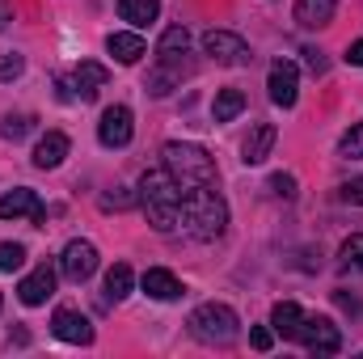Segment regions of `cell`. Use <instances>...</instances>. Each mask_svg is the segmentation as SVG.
Returning <instances> with one entry per match:
<instances>
[{
  "mask_svg": "<svg viewBox=\"0 0 363 359\" xmlns=\"http://www.w3.org/2000/svg\"><path fill=\"white\" fill-rule=\"evenodd\" d=\"M182 228L194 241H216L228 228V203L216 186H186L182 190Z\"/></svg>",
  "mask_w": 363,
  "mask_h": 359,
  "instance_id": "6da1fadb",
  "label": "cell"
},
{
  "mask_svg": "<svg viewBox=\"0 0 363 359\" xmlns=\"http://www.w3.org/2000/svg\"><path fill=\"white\" fill-rule=\"evenodd\" d=\"M140 203H144V216H148L152 228L169 233V228L182 224V186L165 165L161 170H148L140 178Z\"/></svg>",
  "mask_w": 363,
  "mask_h": 359,
  "instance_id": "7a4b0ae2",
  "label": "cell"
},
{
  "mask_svg": "<svg viewBox=\"0 0 363 359\" xmlns=\"http://www.w3.org/2000/svg\"><path fill=\"white\" fill-rule=\"evenodd\" d=\"M186 55H190V30L186 26H169L161 34V43H157V68L148 77V93L152 97H165V93H174L182 85V77L190 72Z\"/></svg>",
  "mask_w": 363,
  "mask_h": 359,
  "instance_id": "3957f363",
  "label": "cell"
},
{
  "mask_svg": "<svg viewBox=\"0 0 363 359\" xmlns=\"http://www.w3.org/2000/svg\"><path fill=\"white\" fill-rule=\"evenodd\" d=\"M190 334L199 338V343H207V347H228L237 334H241V321H237V313L228 309V304H216V300H207V304H199L194 313H190Z\"/></svg>",
  "mask_w": 363,
  "mask_h": 359,
  "instance_id": "277c9868",
  "label": "cell"
},
{
  "mask_svg": "<svg viewBox=\"0 0 363 359\" xmlns=\"http://www.w3.org/2000/svg\"><path fill=\"white\" fill-rule=\"evenodd\" d=\"M165 170L178 178V186H216V161L199 144H165Z\"/></svg>",
  "mask_w": 363,
  "mask_h": 359,
  "instance_id": "5b68a950",
  "label": "cell"
},
{
  "mask_svg": "<svg viewBox=\"0 0 363 359\" xmlns=\"http://www.w3.org/2000/svg\"><path fill=\"white\" fill-rule=\"evenodd\" d=\"M203 51H207L216 64H224V68H241V64L254 60L250 43H245L241 34H233V30H207V34H203Z\"/></svg>",
  "mask_w": 363,
  "mask_h": 359,
  "instance_id": "8992f818",
  "label": "cell"
},
{
  "mask_svg": "<svg viewBox=\"0 0 363 359\" xmlns=\"http://www.w3.org/2000/svg\"><path fill=\"white\" fill-rule=\"evenodd\" d=\"M296 343H304L313 355H338L342 351V334H338V326L330 317H304Z\"/></svg>",
  "mask_w": 363,
  "mask_h": 359,
  "instance_id": "52a82bcc",
  "label": "cell"
},
{
  "mask_svg": "<svg viewBox=\"0 0 363 359\" xmlns=\"http://www.w3.org/2000/svg\"><path fill=\"white\" fill-rule=\"evenodd\" d=\"M0 220H30V224H43V220H47V207H43V199H38L34 190L17 186V190L0 194Z\"/></svg>",
  "mask_w": 363,
  "mask_h": 359,
  "instance_id": "ba28073f",
  "label": "cell"
},
{
  "mask_svg": "<svg viewBox=\"0 0 363 359\" xmlns=\"http://www.w3.org/2000/svg\"><path fill=\"white\" fill-rule=\"evenodd\" d=\"M60 270H64V279H72V283H85L93 270H97V245L93 241H68L64 245V254H60Z\"/></svg>",
  "mask_w": 363,
  "mask_h": 359,
  "instance_id": "9c48e42d",
  "label": "cell"
},
{
  "mask_svg": "<svg viewBox=\"0 0 363 359\" xmlns=\"http://www.w3.org/2000/svg\"><path fill=\"white\" fill-rule=\"evenodd\" d=\"M131 136H135L131 110H127V106H110V110L101 114V123H97V140H101L106 148H127Z\"/></svg>",
  "mask_w": 363,
  "mask_h": 359,
  "instance_id": "30bf717a",
  "label": "cell"
},
{
  "mask_svg": "<svg viewBox=\"0 0 363 359\" xmlns=\"http://www.w3.org/2000/svg\"><path fill=\"white\" fill-rule=\"evenodd\" d=\"M267 89H271V101L291 110L296 106V93H300V68L291 60H274L271 64V77H267Z\"/></svg>",
  "mask_w": 363,
  "mask_h": 359,
  "instance_id": "8fae6325",
  "label": "cell"
},
{
  "mask_svg": "<svg viewBox=\"0 0 363 359\" xmlns=\"http://www.w3.org/2000/svg\"><path fill=\"white\" fill-rule=\"evenodd\" d=\"M51 334H55L60 343H72V347H89L93 343L89 317H81L77 309H55V317H51Z\"/></svg>",
  "mask_w": 363,
  "mask_h": 359,
  "instance_id": "7c38bea8",
  "label": "cell"
},
{
  "mask_svg": "<svg viewBox=\"0 0 363 359\" xmlns=\"http://www.w3.org/2000/svg\"><path fill=\"white\" fill-rule=\"evenodd\" d=\"M51 292H55V270L47 267V263H43V267H34L21 283H17L21 304H30V309H34V304H47V296H51Z\"/></svg>",
  "mask_w": 363,
  "mask_h": 359,
  "instance_id": "4fadbf2b",
  "label": "cell"
},
{
  "mask_svg": "<svg viewBox=\"0 0 363 359\" xmlns=\"http://www.w3.org/2000/svg\"><path fill=\"white\" fill-rule=\"evenodd\" d=\"M68 148H72V140H68L64 131H47V136L34 144V165H38V170H55V165H64Z\"/></svg>",
  "mask_w": 363,
  "mask_h": 359,
  "instance_id": "5bb4252c",
  "label": "cell"
},
{
  "mask_svg": "<svg viewBox=\"0 0 363 359\" xmlns=\"http://www.w3.org/2000/svg\"><path fill=\"white\" fill-rule=\"evenodd\" d=\"M334 9H338V0H296L291 17H296L304 30H325V26L334 21Z\"/></svg>",
  "mask_w": 363,
  "mask_h": 359,
  "instance_id": "9a60e30c",
  "label": "cell"
},
{
  "mask_svg": "<svg viewBox=\"0 0 363 359\" xmlns=\"http://www.w3.org/2000/svg\"><path fill=\"white\" fill-rule=\"evenodd\" d=\"M106 81H110V72L101 64H93V60H81V68L72 72V89H77L81 101H93L97 93L106 89Z\"/></svg>",
  "mask_w": 363,
  "mask_h": 359,
  "instance_id": "2e32d148",
  "label": "cell"
},
{
  "mask_svg": "<svg viewBox=\"0 0 363 359\" xmlns=\"http://www.w3.org/2000/svg\"><path fill=\"white\" fill-rule=\"evenodd\" d=\"M300 326H304V309L296 300H279L271 309V330L279 338H300Z\"/></svg>",
  "mask_w": 363,
  "mask_h": 359,
  "instance_id": "e0dca14e",
  "label": "cell"
},
{
  "mask_svg": "<svg viewBox=\"0 0 363 359\" xmlns=\"http://www.w3.org/2000/svg\"><path fill=\"white\" fill-rule=\"evenodd\" d=\"M274 123H258L254 131H250V140H245V148H241V161L245 165H262L267 157H271V148H274Z\"/></svg>",
  "mask_w": 363,
  "mask_h": 359,
  "instance_id": "ac0fdd59",
  "label": "cell"
},
{
  "mask_svg": "<svg viewBox=\"0 0 363 359\" xmlns=\"http://www.w3.org/2000/svg\"><path fill=\"white\" fill-rule=\"evenodd\" d=\"M144 292H148L152 300H178L182 283H178V275H174V270L152 267V270H144Z\"/></svg>",
  "mask_w": 363,
  "mask_h": 359,
  "instance_id": "d6986e66",
  "label": "cell"
},
{
  "mask_svg": "<svg viewBox=\"0 0 363 359\" xmlns=\"http://www.w3.org/2000/svg\"><path fill=\"white\" fill-rule=\"evenodd\" d=\"M106 51H110L118 64H135V60H140L148 47H144V38H140V34H127V30H118V34H110V38H106Z\"/></svg>",
  "mask_w": 363,
  "mask_h": 359,
  "instance_id": "ffe728a7",
  "label": "cell"
},
{
  "mask_svg": "<svg viewBox=\"0 0 363 359\" xmlns=\"http://www.w3.org/2000/svg\"><path fill=\"white\" fill-rule=\"evenodd\" d=\"M118 17L131 21L135 30H144L161 17V0H118Z\"/></svg>",
  "mask_w": 363,
  "mask_h": 359,
  "instance_id": "44dd1931",
  "label": "cell"
},
{
  "mask_svg": "<svg viewBox=\"0 0 363 359\" xmlns=\"http://www.w3.org/2000/svg\"><path fill=\"white\" fill-rule=\"evenodd\" d=\"M241 110H245V93L241 89H220L216 93V106H211V118H216V123H233Z\"/></svg>",
  "mask_w": 363,
  "mask_h": 359,
  "instance_id": "7402d4cb",
  "label": "cell"
},
{
  "mask_svg": "<svg viewBox=\"0 0 363 359\" xmlns=\"http://www.w3.org/2000/svg\"><path fill=\"white\" fill-rule=\"evenodd\" d=\"M131 283H135V275L127 263H114V267L106 270V300H123V296H131Z\"/></svg>",
  "mask_w": 363,
  "mask_h": 359,
  "instance_id": "603a6c76",
  "label": "cell"
},
{
  "mask_svg": "<svg viewBox=\"0 0 363 359\" xmlns=\"http://www.w3.org/2000/svg\"><path fill=\"white\" fill-rule=\"evenodd\" d=\"M338 153L347 157V161H363V123H355L347 136H342V144H338Z\"/></svg>",
  "mask_w": 363,
  "mask_h": 359,
  "instance_id": "cb8c5ba5",
  "label": "cell"
},
{
  "mask_svg": "<svg viewBox=\"0 0 363 359\" xmlns=\"http://www.w3.org/2000/svg\"><path fill=\"white\" fill-rule=\"evenodd\" d=\"M338 258H342V267H355V270H363V233H355V237H347V241H342Z\"/></svg>",
  "mask_w": 363,
  "mask_h": 359,
  "instance_id": "d4e9b609",
  "label": "cell"
},
{
  "mask_svg": "<svg viewBox=\"0 0 363 359\" xmlns=\"http://www.w3.org/2000/svg\"><path fill=\"white\" fill-rule=\"evenodd\" d=\"M30 127H34L30 114H9V118L0 123V136H4V140H21V136H30Z\"/></svg>",
  "mask_w": 363,
  "mask_h": 359,
  "instance_id": "484cf974",
  "label": "cell"
},
{
  "mask_svg": "<svg viewBox=\"0 0 363 359\" xmlns=\"http://www.w3.org/2000/svg\"><path fill=\"white\" fill-rule=\"evenodd\" d=\"M21 267H26V245L4 241L0 245V270H21Z\"/></svg>",
  "mask_w": 363,
  "mask_h": 359,
  "instance_id": "4316f807",
  "label": "cell"
},
{
  "mask_svg": "<svg viewBox=\"0 0 363 359\" xmlns=\"http://www.w3.org/2000/svg\"><path fill=\"white\" fill-rule=\"evenodd\" d=\"M271 190L279 199H296V178L291 174H271Z\"/></svg>",
  "mask_w": 363,
  "mask_h": 359,
  "instance_id": "83f0119b",
  "label": "cell"
},
{
  "mask_svg": "<svg viewBox=\"0 0 363 359\" xmlns=\"http://www.w3.org/2000/svg\"><path fill=\"white\" fill-rule=\"evenodd\" d=\"M21 68H26V60H21V55H4V60H0V81H17V77H21Z\"/></svg>",
  "mask_w": 363,
  "mask_h": 359,
  "instance_id": "f1b7e54d",
  "label": "cell"
},
{
  "mask_svg": "<svg viewBox=\"0 0 363 359\" xmlns=\"http://www.w3.org/2000/svg\"><path fill=\"white\" fill-rule=\"evenodd\" d=\"M250 343H254V351H271V347H274V330L254 326V330H250Z\"/></svg>",
  "mask_w": 363,
  "mask_h": 359,
  "instance_id": "f546056e",
  "label": "cell"
},
{
  "mask_svg": "<svg viewBox=\"0 0 363 359\" xmlns=\"http://www.w3.org/2000/svg\"><path fill=\"white\" fill-rule=\"evenodd\" d=\"M342 199H347V203H355V207H363V178L347 182V186H342Z\"/></svg>",
  "mask_w": 363,
  "mask_h": 359,
  "instance_id": "4dcf8cb0",
  "label": "cell"
},
{
  "mask_svg": "<svg viewBox=\"0 0 363 359\" xmlns=\"http://www.w3.org/2000/svg\"><path fill=\"white\" fill-rule=\"evenodd\" d=\"M304 55H308V72H313V77L325 72V55H321V51H304Z\"/></svg>",
  "mask_w": 363,
  "mask_h": 359,
  "instance_id": "1f68e13d",
  "label": "cell"
},
{
  "mask_svg": "<svg viewBox=\"0 0 363 359\" xmlns=\"http://www.w3.org/2000/svg\"><path fill=\"white\" fill-rule=\"evenodd\" d=\"M347 64H355V68H363V38H359V43H351V47H347Z\"/></svg>",
  "mask_w": 363,
  "mask_h": 359,
  "instance_id": "d6a6232c",
  "label": "cell"
},
{
  "mask_svg": "<svg viewBox=\"0 0 363 359\" xmlns=\"http://www.w3.org/2000/svg\"><path fill=\"white\" fill-rule=\"evenodd\" d=\"M338 304H342V309H351V313L359 309V300H355V296H347V292H338Z\"/></svg>",
  "mask_w": 363,
  "mask_h": 359,
  "instance_id": "836d02e7",
  "label": "cell"
},
{
  "mask_svg": "<svg viewBox=\"0 0 363 359\" xmlns=\"http://www.w3.org/2000/svg\"><path fill=\"white\" fill-rule=\"evenodd\" d=\"M4 17H9V9H4V4H0V30H4Z\"/></svg>",
  "mask_w": 363,
  "mask_h": 359,
  "instance_id": "e575fe53",
  "label": "cell"
},
{
  "mask_svg": "<svg viewBox=\"0 0 363 359\" xmlns=\"http://www.w3.org/2000/svg\"><path fill=\"white\" fill-rule=\"evenodd\" d=\"M0 309H4V296H0Z\"/></svg>",
  "mask_w": 363,
  "mask_h": 359,
  "instance_id": "d590c367",
  "label": "cell"
}]
</instances>
